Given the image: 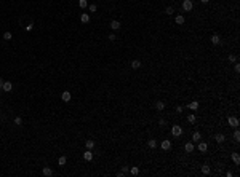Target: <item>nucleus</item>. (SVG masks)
<instances>
[{
    "instance_id": "1",
    "label": "nucleus",
    "mask_w": 240,
    "mask_h": 177,
    "mask_svg": "<svg viewBox=\"0 0 240 177\" xmlns=\"http://www.w3.org/2000/svg\"><path fill=\"white\" fill-rule=\"evenodd\" d=\"M171 134H173L174 137H179V136H182V128L179 126V124H174V126L171 128Z\"/></svg>"
},
{
    "instance_id": "2",
    "label": "nucleus",
    "mask_w": 240,
    "mask_h": 177,
    "mask_svg": "<svg viewBox=\"0 0 240 177\" xmlns=\"http://www.w3.org/2000/svg\"><path fill=\"white\" fill-rule=\"evenodd\" d=\"M227 123H229V126H232V128H238V124H240V121H238L237 116H229V118H227Z\"/></svg>"
},
{
    "instance_id": "3",
    "label": "nucleus",
    "mask_w": 240,
    "mask_h": 177,
    "mask_svg": "<svg viewBox=\"0 0 240 177\" xmlns=\"http://www.w3.org/2000/svg\"><path fill=\"white\" fill-rule=\"evenodd\" d=\"M192 8H194L192 0H184V2H182V10H184V11H190Z\"/></svg>"
},
{
    "instance_id": "4",
    "label": "nucleus",
    "mask_w": 240,
    "mask_h": 177,
    "mask_svg": "<svg viewBox=\"0 0 240 177\" xmlns=\"http://www.w3.org/2000/svg\"><path fill=\"white\" fill-rule=\"evenodd\" d=\"M160 147H162V150H165V152H168V150H171V140H162V144H160Z\"/></svg>"
},
{
    "instance_id": "5",
    "label": "nucleus",
    "mask_w": 240,
    "mask_h": 177,
    "mask_svg": "<svg viewBox=\"0 0 240 177\" xmlns=\"http://www.w3.org/2000/svg\"><path fill=\"white\" fill-rule=\"evenodd\" d=\"M2 89H3L5 93H10L11 89H13V83H11V81H3V86H2Z\"/></svg>"
},
{
    "instance_id": "6",
    "label": "nucleus",
    "mask_w": 240,
    "mask_h": 177,
    "mask_svg": "<svg viewBox=\"0 0 240 177\" xmlns=\"http://www.w3.org/2000/svg\"><path fill=\"white\" fill-rule=\"evenodd\" d=\"M184 150H186L187 153H192V152L195 150V147H194V142H187V144L184 145Z\"/></svg>"
},
{
    "instance_id": "7",
    "label": "nucleus",
    "mask_w": 240,
    "mask_h": 177,
    "mask_svg": "<svg viewBox=\"0 0 240 177\" xmlns=\"http://www.w3.org/2000/svg\"><path fill=\"white\" fill-rule=\"evenodd\" d=\"M83 159H85V161H91V159H93V152L86 148V152L83 153Z\"/></svg>"
},
{
    "instance_id": "8",
    "label": "nucleus",
    "mask_w": 240,
    "mask_h": 177,
    "mask_svg": "<svg viewBox=\"0 0 240 177\" xmlns=\"http://www.w3.org/2000/svg\"><path fill=\"white\" fill-rule=\"evenodd\" d=\"M154 107H155V110H159V112H162L163 109H165V102L163 101H157L155 104H154Z\"/></svg>"
},
{
    "instance_id": "9",
    "label": "nucleus",
    "mask_w": 240,
    "mask_h": 177,
    "mask_svg": "<svg viewBox=\"0 0 240 177\" xmlns=\"http://www.w3.org/2000/svg\"><path fill=\"white\" fill-rule=\"evenodd\" d=\"M215 140L218 142V144H222V142H224V140H226V136H224V134H222V132H218V134L215 136Z\"/></svg>"
},
{
    "instance_id": "10",
    "label": "nucleus",
    "mask_w": 240,
    "mask_h": 177,
    "mask_svg": "<svg viewBox=\"0 0 240 177\" xmlns=\"http://www.w3.org/2000/svg\"><path fill=\"white\" fill-rule=\"evenodd\" d=\"M211 43H213V45H219V43H221V37L218 35V34H213V35H211Z\"/></svg>"
},
{
    "instance_id": "11",
    "label": "nucleus",
    "mask_w": 240,
    "mask_h": 177,
    "mask_svg": "<svg viewBox=\"0 0 240 177\" xmlns=\"http://www.w3.org/2000/svg\"><path fill=\"white\" fill-rule=\"evenodd\" d=\"M120 27H122V26H120L119 21H115V19H114V21H111V29H112V31H119Z\"/></svg>"
},
{
    "instance_id": "12",
    "label": "nucleus",
    "mask_w": 240,
    "mask_h": 177,
    "mask_svg": "<svg viewBox=\"0 0 240 177\" xmlns=\"http://www.w3.org/2000/svg\"><path fill=\"white\" fill-rule=\"evenodd\" d=\"M199 150H200V152H207V150H208V144H207V142L199 140Z\"/></svg>"
},
{
    "instance_id": "13",
    "label": "nucleus",
    "mask_w": 240,
    "mask_h": 177,
    "mask_svg": "<svg viewBox=\"0 0 240 177\" xmlns=\"http://www.w3.org/2000/svg\"><path fill=\"white\" fill-rule=\"evenodd\" d=\"M71 97L72 96H71V93H69V91H64L63 94H61V99H63L64 102H69V101H71Z\"/></svg>"
},
{
    "instance_id": "14",
    "label": "nucleus",
    "mask_w": 240,
    "mask_h": 177,
    "mask_svg": "<svg viewBox=\"0 0 240 177\" xmlns=\"http://www.w3.org/2000/svg\"><path fill=\"white\" fill-rule=\"evenodd\" d=\"M42 174L45 175V177H50V175H53V169H51V167H43Z\"/></svg>"
},
{
    "instance_id": "15",
    "label": "nucleus",
    "mask_w": 240,
    "mask_h": 177,
    "mask_svg": "<svg viewBox=\"0 0 240 177\" xmlns=\"http://www.w3.org/2000/svg\"><path fill=\"white\" fill-rule=\"evenodd\" d=\"M199 140H202V134H200L199 131H195L194 134H192V142H199Z\"/></svg>"
},
{
    "instance_id": "16",
    "label": "nucleus",
    "mask_w": 240,
    "mask_h": 177,
    "mask_svg": "<svg viewBox=\"0 0 240 177\" xmlns=\"http://www.w3.org/2000/svg\"><path fill=\"white\" fill-rule=\"evenodd\" d=\"M80 21H82V23H83V24L90 23V15H88V13H83V15L80 16Z\"/></svg>"
},
{
    "instance_id": "17",
    "label": "nucleus",
    "mask_w": 240,
    "mask_h": 177,
    "mask_svg": "<svg viewBox=\"0 0 240 177\" xmlns=\"http://www.w3.org/2000/svg\"><path fill=\"white\" fill-rule=\"evenodd\" d=\"M184 21H186V19H184V16H182V15H178L176 18H174V23H176V24H179V26H181V24H184Z\"/></svg>"
},
{
    "instance_id": "18",
    "label": "nucleus",
    "mask_w": 240,
    "mask_h": 177,
    "mask_svg": "<svg viewBox=\"0 0 240 177\" xmlns=\"http://www.w3.org/2000/svg\"><path fill=\"white\" fill-rule=\"evenodd\" d=\"M85 147H86V148H88V150H93V148H94V140L88 139V140L85 142Z\"/></svg>"
},
{
    "instance_id": "19",
    "label": "nucleus",
    "mask_w": 240,
    "mask_h": 177,
    "mask_svg": "<svg viewBox=\"0 0 240 177\" xmlns=\"http://www.w3.org/2000/svg\"><path fill=\"white\" fill-rule=\"evenodd\" d=\"M187 107H189V109H190L192 112H194V110H197V109H199V102H197V101H192Z\"/></svg>"
},
{
    "instance_id": "20",
    "label": "nucleus",
    "mask_w": 240,
    "mask_h": 177,
    "mask_svg": "<svg viewBox=\"0 0 240 177\" xmlns=\"http://www.w3.org/2000/svg\"><path fill=\"white\" fill-rule=\"evenodd\" d=\"M131 67H133V69H139V67H141V61H139V59L131 61Z\"/></svg>"
},
{
    "instance_id": "21",
    "label": "nucleus",
    "mask_w": 240,
    "mask_h": 177,
    "mask_svg": "<svg viewBox=\"0 0 240 177\" xmlns=\"http://www.w3.org/2000/svg\"><path fill=\"white\" fill-rule=\"evenodd\" d=\"M130 174H131V175H138L139 174V167H136V166L130 167Z\"/></svg>"
},
{
    "instance_id": "22",
    "label": "nucleus",
    "mask_w": 240,
    "mask_h": 177,
    "mask_svg": "<svg viewBox=\"0 0 240 177\" xmlns=\"http://www.w3.org/2000/svg\"><path fill=\"white\" fill-rule=\"evenodd\" d=\"M11 38H13V34L11 32H5V34H3V40H5V42H10Z\"/></svg>"
},
{
    "instance_id": "23",
    "label": "nucleus",
    "mask_w": 240,
    "mask_h": 177,
    "mask_svg": "<svg viewBox=\"0 0 240 177\" xmlns=\"http://www.w3.org/2000/svg\"><path fill=\"white\" fill-rule=\"evenodd\" d=\"M202 172H203V174H210V172H211L210 166H208V164H203V166H202Z\"/></svg>"
},
{
    "instance_id": "24",
    "label": "nucleus",
    "mask_w": 240,
    "mask_h": 177,
    "mask_svg": "<svg viewBox=\"0 0 240 177\" xmlns=\"http://www.w3.org/2000/svg\"><path fill=\"white\" fill-rule=\"evenodd\" d=\"M232 161L235 163V164H238V163H240V156H238V153H232Z\"/></svg>"
},
{
    "instance_id": "25",
    "label": "nucleus",
    "mask_w": 240,
    "mask_h": 177,
    "mask_svg": "<svg viewBox=\"0 0 240 177\" xmlns=\"http://www.w3.org/2000/svg\"><path fill=\"white\" fill-rule=\"evenodd\" d=\"M78 7H80V8H86V7H88V2H86V0H78Z\"/></svg>"
},
{
    "instance_id": "26",
    "label": "nucleus",
    "mask_w": 240,
    "mask_h": 177,
    "mask_svg": "<svg viewBox=\"0 0 240 177\" xmlns=\"http://www.w3.org/2000/svg\"><path fill=\"white\" fill-rule=\"evenodd\" d=\"M58 163H59V166H64V164L67 163V158H66V156H61V158L58 159Z\"/></svg>"
},
{
    "instance_id": "27",
    "label": "nucleus",
    "mask_w": 240,
    "mask_h": 177,
    "mask_svg": "<svg viewBox=\"0 0 240 177\" xmlns=\"http://www.w3.org/2000/svg\"><path fill=\"white\" fill-rule=\"evenodd\" d=\"M147 145H149L151 148H155V147H157V140H154V139H151L149 142H147Z\"/></svg>"
},
{
    "instance_id": "28",
    "label": "nucleus",
    "mask_w": 240,
    "mask_h": 177,
    "mask_svg": "<svg viewBox=\"0 0 240 177\" xmlns=\"http://www.w3.org/2000/svg\"><path fill=\"white\" fill-rule=\"evenodd\" d=\"M15 124H16V126H21V124H23V118H21V116H16V118H15Z\"/></svg>"
},
{
    "instance_id": "29",
    "label": "nucleus",
    "mask_w": 240,
    "mask_h": 177,
    "mask_svg": "<svg viewBox=\"0 0 240 177\" xmlns=\"http://www.w3.org/2000/svg\"><path fill=\"white\" fill-rule=\"evenodd\" d=\"M165 13H167V15H173V13H174V8H173V7H167Z\"/></svg>"
},
{
    "instance_id": "30",
    "label": "nucleus",
    "mask_w": 240,
    "mask_h": 177,
    "mask_svg": "<svg viewBox=\"0 0 240 177\" xmlns=\"http://www.w3.org/2000/svg\"><path fill=\"white\" fill-rule=\"evenodd\" d=\"M234 139H235V142H238V140H240V132H238V129L234 132Z\"/></svg>"
},
{
    "instance_id": "31",
    "label": "nucleus",
    "mask_w": 240,
    "mask_h": 177,
    "mask_svg": "<svg viewBox=\"0 0 240 177\" xmlns=\"http://www.w3.org/2000/svg\"><path fill=\"white\" fill-rule=\"evenodd\" d=\"M187 121H189V123H195V115H189V116H187Z\"/></svg>"
},
{
    "instance_id": "32",
    "label": "nucleus",
    "mask_w": 240,
    "mask_h": 177,
    "mask_svg": "<svg viewBox=\"0 0 240 177\" xmlns=\"http://www.w3.org/2000/svg\"><path fill=\"white\" fill-rule=\"evenodd\" d=\"M24 27H26V31H27V32H29V31H32V27H34V23H29L27 26H24Z\"/></svg>"
},
{
    "instance_id": "33",
    "label": "nucleus",
    "mask_w": 240,
    "mask_h": 177,
    "mask_svg": "<svg viewBox=\"0 0 240 177\" xmlns=\"http://www.w3.org/2000/svg\"><path fill=\"white\" fill-rule=\"evenodd\" d=\"M96 10H98V7H96L94 3H91V5H90V11H91V13H94Z\"/></svg>"
},
{
    "instance_id": "34",
    "label": "nucleus",
    "mask_w": 240,
    "mask_h": 177,
    "mask_svg": "<svg viewBox=\"0 0 240 177\" xmlns=\"http://www.w3.org/2000/svg\"><path fill=\"white\" fill-rule=\"evenodd\" d=\"M235 61H237V58L234 54H229V62H235Z\"/></svg>"
},
{
    "instance_id": "35",
    "label": "nucleus",
    "mask_w": 240,
    "mask_h": 177,
    "mask_svg": "<svg viewBox=\"0 0 240 177\" xmlns=\"http://www.w3.org/2000/svg\"><path fill=\"white\" fill-rule=\"evenodd\" d=\"M122 172H123V174H128V172H130L128 166H122Z\"/></svg>"
},
{
    "instance_id": "36",
    "label": "nucleus",
    "mask_w": 240,
    "mask_h": 177,
    "mask_svg": "<svg viewBox=\"0 0 240 177\" xmlns=\"http://www.w3.org/2000/svg\"><path fill=\"white\" fill-rule=\"evenodd\" d=\"M107 38H109L111 42H115V38H117V37H115V34H111V35H109Z\"/></svg>"
},
{
    "instance_id": "37",
    "label": "nucleus",
    "mask_w": 240,
    "mask_h": 177,
    "mask_svg": "<svg viewBox=\"0 0 240 177\" xmlns=\"http://www.w3.org/2000/svg\"><path fill=\"white\" fill-rule=\"evenodd\" d=\"M182 110H184V107H182V105H178V107H176V112H178V113H182Z\"/></svg>"
},
{
    "instance_id": "38",
    "label": "nucleus",
    "mask_w": 240,
    "mask_h": 177,
    "mask_svg": "<svg viewBox=\"0 0 240 177\" xmlns=\"http://www.w3.org/2000/svg\"><path fill=\"white\" fill-rule=\"evenodd\" d=\"M165 124H167V121H165L163 118H160L159 120V126H165Z\"/></svg>"
},
{
    "instance_id": "39",
    "label": "nucleus",
    "mask_w": 240,
    "mask_h": 177,
    "mask_svg": "<svg viewBox=\"0 0 240 177\" xmlns=\"http://www.w3.org/2000/svg\"><path fill=\"white\" fill-rule=\"evenodd\" d=\"M2 86H3V78L0 77V89H2Z\"/></svg>"
},
{
    "instance_id": "40",
    "label": "nucleus",
    "mask_w": 240,
    "mask_h": 177,
    "mask_svg": "<svg viewBox=\"0 0 240 177\" xmlns=\"http://www.w3.org/2000/svg\"><path fill=\"white\" fill-rule=\"evenodd\" d=\"M200 2H202V3H208V2H210V0H200Z\"/></svg>"
}]
</instances>
